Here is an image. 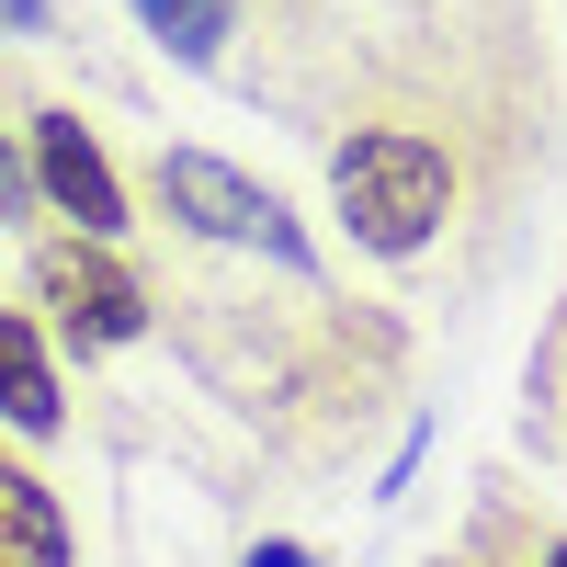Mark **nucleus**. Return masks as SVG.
<instances>
[{
	"label": "nucleus",
	"mask_w": 567,
	"mask_h": 567,
	"mask_svg": "<svg viewBox=\"0 0 567 567\" xmlns=\"http://www.w3.org/2000/svg\"><path fill=\"white\" fill-rule=\"evenodd\" d=\"M329 194H341V216H352L363 250H420V239L443 227V205H454V171H443L432 136L363 125V136L329 148Z\"/></svg>",
	"instance_id": "f257e3e1"
},
{
	"label": "nucleus",
	"mask_w": 567,
	"mask_h": 567,
	"mask_svg": "<svg viewBox=\"0 0 567 567\" xmlns=\"http://www.w3.org/2000/svg\"><path fill=\"white\" fill-rule=\"evenodd\" d=\"M159 205L194 227V239H227V250H261V261H307L296 216H284L250 171H227L216 148H159Z\"/></svg>",
	"instance_id": "f03ea898"
},
{
	"label": "nucleus",
	"mask_w": 567,
	"mask_h": 567,
	"mask_svg": "<svg viewBox=\"0 0 567 567\" xmlns=\"http://www.w3.org/2000/svg\"><path fill=\"white\" fill-rule=\"evenodd\" d=\"M34 284H45V307H58V329H69L80 352H114V341H136V329H148V284H136L103 239L45 250V261H34Z\"/></svg>",
	"instance_id": "7ed1b4c3"
},
{
	"label": "nucleus",
	"mask_w": 567,
	"mask_h": 567,
	"mask_svg": "<svg viewBox=\"0 0 567 567\" xmlns=\"http://www.w3.org/2000/svg\"><path fill=\"white\" fill-rule=\"evenodd\" d=\"M34 194L58 216H80V239H114L125 227V182H114L103 148H91L80 114H34Z\"/></svg>",
	"instance_id": "20e7f679"
},
{
	"label": "nucleus",
	"mask_w": 567,
	"mask_h": 567,
	"mask_svg": "<svg viewBox=\"0 0 567 567\" xmlns=\"http://www.w3.org/2000/svg\"><path fill=\"white\" fill-rule=\"evenodd\" d=\"M0 420L12 432H58V363H45V341L0 307Z\"/></svg>",
	"instance_id": "39448f33"
},
{
	"label": "nucleus",
	"mask_w": 567,
	"mask_h": 567,
	"mask_svg": "<svg viewBox=\"0 0 567 567\" xmlns=\"http://www.w3.org/2000/svg\"><path fill=\"white\" fill-rule=\"evenodd\" d=\"M0 567H69V523L23 465H0Z\"/></svg>",
	"instance_id": "423d86ee"
},
{
	"label": "nucleus",
	"mask_w": 567,
	"mask_h": 567,
	"mask_svg": "<svg viewBox=\"0 0 567 567\" xmlns=\"http://www.w3.org/2000/svg\"><path fill=\"white\" fill-rule=\"evenodd\" d=\"M125 12H136V23H148V34L171 45V58H194V69L216 58V45H227V34H239V0H125Z\"/></svg>",
	"instance_id": "0eeeda50"
},
{
	"label": "nucleus",
	"mask_w": 567,
	"mask_h": 567,
	"mask_svg": "<svg viewBox=\"0 0 567 567\" xmlns=\"http://www.w3.org/2000/svg\"><path fill=\"white\" fill-rule=\"evenodd\" d=\"M23 194H34V171L12 159V136H0V216H23Z\"/></svg>",
	"instance_id": "6e6552de"
},
{
	"label": "nucleus",
	"mask_w": 567,
	"mask_h": 567,
	"mask_svg": "<svg viewBox=\"0 0 567 567\" xmlns=\"http://www.w3.org/2000/svg\"><path fill=\"white\" fill-rule=\"evenodd\" d=\"M250 567H318V556H307V545H261Z\"/></svg>",
	"instance_id": "1a4fd4ad"
},
{
	"label": "nucleus",
	"mask_w": 567,
	"mask_h": 567,
	"mask_svg": "<svg viewBox=\"0 0 567 567\" xmlns=\"http://www.w3.org/2000/svg\"><path fill=\"white\" fill-rule=\"evenodd\" d=\"M545 567H567V545H556V556H545Z\"/></svg>",
	"instance_id": "9d476101"
}]
</instances>
